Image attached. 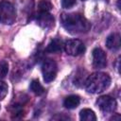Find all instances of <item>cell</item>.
I'll return each instance as SVG.
<instances>
[{"instance_id":"6da1fadb","label":"cell","mask_w":121,"mask_h":121,"mask_svg":"<svg viewBox=\"0 0 121 121\" xmlns=\"http://www.w3.org/2000/svg\"><path fill=\"white\" fill-rule=\"evenodd\" d=\"M60 23L72 34L86 33L91 28L89 21L79 13H62L60 15Z\"/></svg>"},{"instance_id":"7a4b0ae2","label":"cell","mask_w":121,"mask_h":121,"mask_svg":"<svg viewBox=\"0 0 121 121\" xmlns=\"http://www.w3.org/2000/svg\"><path fill=\"white\" fill-rule=\"evenodd\" d=\"M111 84V78L103 72H95L87 77L85 81V89L92 94H99L105 91Z\"/></svg>"},{"instance_id":"3957f363","label":"cell","mask_w":121,"mask_h":121,"mask_svg":"<svg viewBox=\"0 0 121 121\" xmlns=\"http://www.w3.org/2000/svg\"><path fill=\"white\" fill-rule=\"evenodd\" d=\"M15 19L16 10L14 6L7 0H2L0 2V21L6 25H11Z\"/></svg>"},{"instance_id":"277c9868","label":"cell","mask_w":121,"mask_h":121,"mask_svg":"<svg viewBox=\"0 0 121 121\" xmlns=\"http://www.w3.org/2000/svg\"><path fill=\"white\" fill-rule=\"evenodd\" d=\"M63 49L68 55L78 56V55H81L85 51V45L80 40L71 39V40L66 41L63 43Z\"/></svg>"},{"instance_id":"5b68a950","label":"cell","mask_w":121,"mask_h":121,"mask_svg":"<svg viewBox=\"0 0 121 121\" xmlns=\"http://www.w3.org/2000/svg\"><path fill=\"white\" fill-rule=\"evenodd\" d=\"M57 64L53 60L47 59L42 64V72L45 82L49 83L53 81L57 76Z\"/></svg>"},{"instance_id":"8992f818","label":"cell","mask_w":121,"mask_h":121,"mask_svg":"<svg viewBox=\"0 0 121 121\" xmlns=\"http://www.w3.org/2000/svg\"><path fill=\"white\" fill-rule=\"evenodd\" d=\"M95 103H96L97 107L105 112H111L116 109V101L113 97H112L110 95L99 96Z\"/></svg>"},{"instance_id":"52a82bcc","label":"cell","mask_w":121,"mask_h":121,"mask_svg":"<svg viewBox=\"0 0 121 121\" xmlns=\"http://www.w3.org/2000/svg\"><path fill=\"white\" fill-rule=\"evenodd\" d=\"M93 65L95 69H102L107 65V56L101 48L93 50Z\"/></svg>"},{"instance_id":"ba28073f","label":"cell","mask_w":121,"mask_h":121,"mask_svg":"<svg viewBox=\"0 0 121 121\" xmlns=\"http://www.w3.org/2000/svg\"><path fill=\"white\" fill-rule=\"evenodd\" d=\"M37 21L38 24L44 28H49L54 26V17L49 12H39Z\"/></svg>"},{"instance_id":"9c48e42d","label":"cell","mask_w":121,"mask_h":121,"mask_svg":"<svg viewBox=\"0 0 121 121\" xmlns=\"http://www.w3.org/2000/svg\"><path fill=\"white\" fill-rule=\"evenodd\" d=\"M106 45L111 50H117L120 47V35L118 33H112L108 36L106 40Z\"/></svg>"},{"instance_id":"30bf717a","label":"cell","mask_w":121,"mask_h":121,"mask_svg":"<svg viewBox=\"0 0 121 121\" xmlns=\"http://www.w3.org/2000/svg\"><path fill=\"white\" fill-rule=\"evenodd\" d=\"M63 48V43L60 39H53L46 46L45 48V51L48 52V53H57V52H60L61 51Z\"/></svg>"},{"instance_id":"8fae6325","label":"cell","mask_w":121,"mask_h":121,"mask_svg":"<svg viewBox=\"0 0 121 121\" xmlns=\"http://www.w3.org/2000/svg\"><path fill=\"white\" fill-rule=\"evenodd\" d=\"M87 71H85L84 69H78L74 77V84L78 87H81L85 84V81L87 79Z\"/></svg>"},{"instance_id":"7c38bea8","label":"cell","mask_w":121,"mask_h":121,"mask_svg":"<svg viewBox=\"0 0 121 121\" xmlns=\"http://www.w3.org/2000/svg\"><path fill=\"white\" fill-rule=\"evenodd\" d=\"M79 102H80V98L78 95H68L67 97H65V99L63 101V105L67 109H75L78 106Z\"/></svg>"},{"instance_id":"4fadbf2b","label":"cell","mask_w":121,"mask_h":121,"mask_svg":"<svg viewBox=\"0 0 121 121\" xmlns=\"http://www.w3.org/2000/svg\"><path fill=\"white\" fill-rule=\"evenodd\" d=\"M79 118L82 121H95L96 116L94 111L91 109H83L79 112Z\"/></svg>"},{"instance_id":"5bb4252c","label":"cell","mask_w":121,"mask_h":121,"mask_svg":"<svg viewBox=\"0 0 121 121\" xmlns=\"http://www.w3.org/2000/svg\"><path fill=\"white\" fill-rule=\"evenodd\" d=\"M30 90L36 95H41L44 93V89L42 86V84L39 82L38 79H33L30 83Z\"/></svg>"},{"instance_id":"9a60e30c","label":"cell","mask_w":121,"mask_h":121,"mask_svg":"<svg viewBox=\"0 0 121 121\" xmlns=\"http://www.w3.org/2000/svg\"><path fill=\"white\" fill-rule=\"evenodd\" d=\"M52 9V5L48 0H41L38 4L39 12H49Z\"/></svg>"},{"instance_id":"2e32d148","label":"cell","mask_w":121,"mask_h":121,"mask_svg":"<svg viewBox=\"0 0 121 121\" xmlns=\"http://www.w3.org/2000/svg\"><path fill=\"white\" fill-rule=\"evenodd\" d=\"M9 72V64L5 60H0V78L6 77Z\"/></svg>"},{"instance_id":"e0dca14e","label":"cell","mask_w":121,"mask_h":121,"mask_svg":"<svg viewBox=\"0 0 121 121\" xmlns=\"http://www.w3.org/2000/svg\"><path fill=\"white\" fill-rule=\"evenodd\" d=\"M7 93H8V85L4 81L0 80V100L5 97Z\"/></svg>"},{"instance_id":"ac0fdd59","label":"cell","mask_w":121,"mask_h":121,"mask_svg":"<svg viewBox=\"0 0 121 121\" xmlns=\"http://www.w3.org/2000/svg\"><path fill=\"white\" fill-rule=\"evenodd\" d=\"M76 0H61V6L63 9H70L75 6Z\"/></svg>"},{"instance_id":"d6986e66","label":"cell","mask_w":121,"mask_h":121,"mask_svg":"<svg viewBox=\"0 0 121 121\" xmlns=\"http://www.w3.org/2000/svg\"><path fill=\"white\" fill-rule=\"evenodd\" d=\"M111 119H113V120H115V119H120V115H119V114H116V116H112Z\"/></svg>"}]
</instances>
